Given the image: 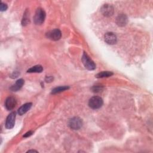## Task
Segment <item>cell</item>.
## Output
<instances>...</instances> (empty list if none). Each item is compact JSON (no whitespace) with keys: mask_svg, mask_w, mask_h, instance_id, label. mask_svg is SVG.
<instances>
[{"mask_svg":"<svg viewBox=\"0 0 153 153\" xmlns=\"http://www.w3.org/2000/svg\"><path fill=\"white\" fill-rule=\"evenodd\" d=\"M103 99L99 96H94L90 99L89 101V106L93 110L100 108L103 105Z\"/></svg>","mask_w":153,"mask_h":153,"instance_id":"cell-1","label":"cell"},{"mask_svg":"<svg viewBox=\"0 0 153 153\" xmlns=\"http://www.w3.org/2000/svg\"><path fill=\"white\" fill-rule=\"evenodd\" d=\"M82 62L85 68L90 71H93L96 69V65L94 62L90 58V57L85 52L82 56Z\"/></svg>","mask_w":153,"mask_h":153,"instance_id":"cell-2","label":"cell"},{"mask_svg":"<svg viewBox=\"0 0 153 153\" xmlns=\"http://www.w3.org/2000/svg\"><path fill=\"white\" fill-rule=\"evenodd\" d=\"M45 19V12L41 8H38L35 12L34 16V22L36 25H41L42 24Z\"/></svg>","mask_w":153,"mask_h":153,"instance_id":"cell-3","label":"cell"},{"mask_svg":"<svg viewBox=\"0 0 153 153\" xmlns=\"http://www.w3.org/2000/svg\"><path fill=\"white\" fill-rule=\"evenodd\" d=\"M62 36V34L61 32L59 29H55L53 30L50 31L49 32H48L46 34V37L53 41H58L59 40Z\"/></svg>","mask_w":153,"mask_h":153,"instance_id":"cell-4","label":"cell"},{"mask_svg":"<svg viewBox=\"0 0 153 153\" xmlns=\"http://www.w3.org/2000/svg\"><path fill=\"white\" fill-rule=\"evenodd\" d=\"M83 125V122L79 117H75L71 119L69 122V126L74 130L80 129Z\"/></svg>","mask_w":153,"mask_h":153,"instance_id":"cell-5","label":"cell"},{"mask_svg":"<svg viewBox=\"0 0 153 153\" xmlns=\"http://www.w3.org/2000/svg\"><path fill=\"white\" fill-rule=\"evenodd\" d=\"M15 119H16V113L12 112L11 113L6 119V127L8 129H11L13 128L15 124Z\"/></svg>","mask_w":153,"mask_h":153,"instance_id":"cell-6","label":"cell"},{"mask_svg":"<svg viewBox=\"0 0 153 153\" xmlns=\"http://www.w3.org/2000/svg\"><path fill=\"white\" fill-rule=\"evenodd\" d=\"M100 11L104 16L106 17H110L113 16L114 10L112 6L110 4H105L102 7Z\"/></svg>","mask_w":153,"mask_h":153,"instance_id":"cell-7","label":"cell"},{"mask_svg":"<svg viewBox=\"0 0 153 153\" xmlns=\"http://www.w3.org/2000/svg\"><path fill=\"white\" fill-rule=\"evenodd\" d=\"M105 41L110 45L114 44L117 42V37L116 35L113 32H108L105 35L104 37Z\"/></svg>","mask_w":153,"mask_h":153,"instance_id":"cell-8","label":"cell"},{"mask_svg":"<svg viewBox=\"0 0 153 153\" xmlns=\"http://www.w3.org/2000/svg\"><path fill=\"white\" fill-rule=\"evenodd\" d=\"M16 104H17L16 100L13 97H9L8 98H7L5 102L6 108H7V110L9 111L13 110L15 108Z\"/></svg>","mask_w":153,"mask_h":153,"instance_id":"cell-9","label":"cell"},{"mask_svg":"<svg viewBox=\"0 0 153 153\" xmlns=\"http://www.w3.org/2000/svg\"><path fill=\"white\" fill-rule=\"evenodd\" d=\"M128 19L126 15L120 14L116 18V23L119 26H124L127 23Z\"/></svg>","mask_w":153,"mask_h":153,"instance_id":"cell-10","label":"cell"},{"mask_svg":"<svg viewBox=\"0 0 153 153\" xmlns=\"http://www.w3.org/2000/svg\"><path fill=\"white\" fill-rule=\"evenodd\" d=\"M32 103H26L24 105H23L22 107H20L18 111V114L20 116H22L24 114H25L26 113H27L31 108L32 107Z\"/></svg>","mask_w":153,"mask_h":153,"instance_id":"cell-11","label":"cell"},{"mask_svg":"<svg viewBox=\"0 0 153 153\" xmlns=\"http://www.w3.org/2000/svg\"><path fill=\"white\" fill-rule=\"evenodd\" d=\"M24 83H25V81L23 79H19L16 81V82L15 84L12 86V87L10 88V89L12 92H17L22 87V86L24 84Z\"/></svg>","mask_w":153,"mask_h":153,"instance_id":"cell-12","label":"cell"},{"mask_svg":"<svg viewBox=\"0 0 153 153\" xmlns=\"http://www.w3.org/2000/svg\"><path fill=\"white\" fill-rule=\"evenodd\" d=\"M43 70V68L41 65H35L34 67H32V68H29L27 72H29V73H40Z\"/></svg>","mask_w":153,"mask_h":153,"instance_id":"cell-13","label":"cell"},{"mask_svg":"<svg viewBox=\"0 0 153 153\" xmlns=\"http://www.w3.org/2000/svg\"><path fill=\"white\" fill-rule=\"evenodd\" d=\"M113 75V72L111 71H102L98 73L96 77L98 78H105V77H109Z\"/></svg>","mask_w":153,"mask_h":153,"instance_id":"cell-14","label":"cell"},{"mask_svg":"<svg viewBox=\"0 0 153 153\" xmlns=\"http://www.w3.org/2000/svg\"><path fill=\"white\" fill-rule=\"evenodd\" d=\"M70 89L69 86H59L58 87H56L55 89H53L52 91V94H56V93H61L62 92H64L66 90H68Z\"/></svg>","mask_w":153,"mask_h":153,"instance_id":"cell-15","label":"cell"},{"mask_svg":"<svg viewBox=\"0 0 153 153\" xmlns=\"http://www.w3.org/2000/svg\"><path fill=\"white\" fill-rule=\"evenodd\" d=\"M28 14L29 13H28V11H26L25 13H24V16H23V19L22 20V25L23 26H26L30 22V21H29V17Z\"/></svg>","mask_w":153,"mask_h":153,"instance_id":"cell-16","label":"cell"},{"mask_svg":"<svg viewBox=\"0 0 153 153\" xmlns=\"http://www.w3.org/2000/svg\"><path fill=\"white\" fill-rule=\"evenodd\" d=\"M104 87L102 86H94L92 88V90L94 93H100L103 90Z\"/></svg>","mask_w":153,"mask_h":153,"instance_id":"cell-17","label":"cell"},{"mask_svg":"<svg viewBox=\"0 0 153 153\" xmlns=\"http://www.w3.org/2000/svg\"><path fill=\"white\" fill-rule=\"evenodd\" d=\"M8 7L7 6V4L3 3H1V7H0V9H1V12H4L6 10H7Z\"/></svg>","mask_w":153,"mask_h":153,"instance_id":"cell-18","label":"cell"},{"mask_svg":"<svg viewBox=\"0 0 153 153\" xmlns=\"http://www.w3.org/2000/svg\"><path fill=\"white\" fill-rule=\"evenodd\" d=\"M33 133H34V132H33V131H29V132H28L27 133H26L23 135V137H25V138H28V137L31 136Z\"/></svg>","mask_w":153,"mask_h":153,"instance_id":"cell-19","label":"cell"},{"mask_svg":"<svg viewBox=\"0 0 153 153\" xmlns=\"http://www.w3.org/2000/svg\"><path fill=\"white\" fill-rule=\"evenodd\" d=\"M53 80V78L52 77H47L45 78V81L46 82H51L52 80Z\"/></svg>","mask_w":153,"mask_h":153,"instance_id":"cell-20","label":"cell"},{"mask_svg":"<svg viewBox=\"0 0 153 153\" xmlns=\"http://www.w3.org/2000/svg\"><path fill=\"white\" fill-rule=\"evenodd\" d=\"M38 152L37 151H35V150H29L28 151V152Z\"/></svg>","mask_w":153,"mask_h":153,"instance_id":"cell-21","label":"cell"}]
</instances>
